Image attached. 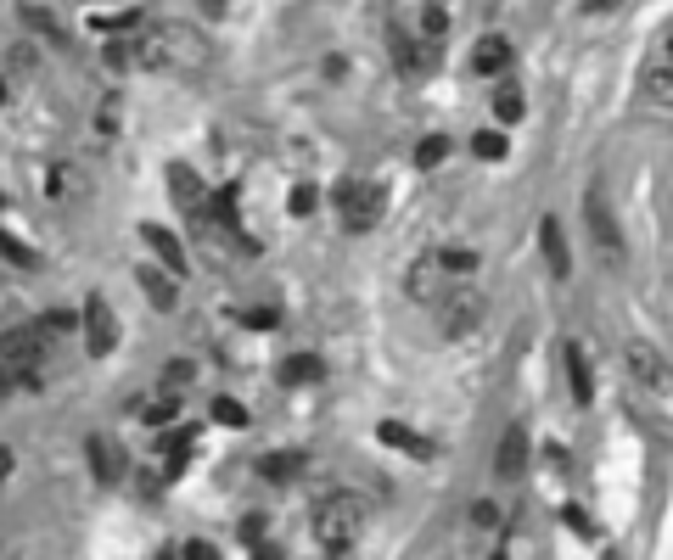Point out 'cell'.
<instances>
[{
	"label": "cell",
	"instance_id": "obj_1",
	"mask_svg": "<svg viewBox=\"0 0 673 560\" xmlns=\"http://www.w3.org/2000/svg\"><path fill=\"white\" fill-rule=\"evenodd\" d=\"M208 40L191 23H141L135 28V68H208Z\"/></svg>",
	"mask_w": 673,
	"mask_h": 560
},
{
	"label": "cell",
	"instance_id": "obj_2",
	"mask_svg": "<svg viewBox=\"0 0 673 560\" xmlns=\"http://www.w3.org/2000/svg\"><path fill=\"white\" fill-rule=\"evenodd\" d=\"M309 527H315V544L331 555H348L365 532V504L354 493H320L315 510H309Z\"/></svg>",
	"mask_w": 673,
	"mask_h": 560
},
{
	"label": "cell",
	"instance_id": "obj_3",
	"mask_svg": "<svg viewBox=\"0 0 673 560\" xmlns=\"http://www.w3.org/2000/svg\"><path fill=\"white\" fill-rule=\"evenodd\" d=\"M45 348H51V331L40 320L0 336V376H6V387H40Z\"/></svg>",
	"mask_w": 673,
	"mask_h": 560
},
{
	"label": "cell",
	"instance_id": "obj_4",
	"mask_svg": "<svg viewBox=\"0 0 673 560\" xmlns=\"http://www.w3.org/2000/svg\"><path fill=\"white\" fill-rule=\"evenodd\" d=\"M584 224H589L595 252H601V264L606 269H623V230H617V213H612V202H606V185L601 180L584 191Z\"/></svg>",
	"mask_w": 673,
	"mask_h": 560
},
{
	"label": "cell",
	"instance_id": "obj_5",
	"mask_svg": "<svg viewBox=\"0 0 673 560\" xmlns=\"http://www.w3.org/2000/svg\"><path fill=\"white\" fill-rule=\"evenodd\" d=\"M432 314H438V331L444 336H466L477 320H483V292H472V286H444V297L432 303Z\"/></svg>",
	"mask_w": 673,
	"mask_h": 560
},
{
	"label": "cell",
	"instance_id": "obj_6",
	"mask_svg": "<svg viewBox=\"0 0 673 560\" xmlns=\"http://www.w3.org/2000/svg\"><path fill=\"white\" fill-rule=\"evenodd\" d=\"M382 208H387L382 185H359V180H343V185H337V213H343L348 230H376Z\"/></svg>",
	"mask_w": 673,
	"mask_h": 560
},
{
	"label": "cell",
	"instance_id": "obj_7",
	"mask_svg": "<svg viewBox=\"0 0 673 560\" xmlns=\"http://www.w3.org/2000/svg\"><path fill=\"white\" fill-rule=\"evenodd\" d=\"M623 364H629V376L640 381L645 392H668L673 387V370H668V359H662V348L657 342H645V336H629V342H623Z\"/></svg>",
	"mask_w": 673,
	"mask_h": 560
},
{
	"label": "cell",
	"instance_id": "obj_8",
	"mask_svg": "<svg viewBox=\"0 0 673 560\" xmlns=\"http://www.w3.org/2000/svg\"><path fill=\"white\" fill-rule=\"evenodd\" d=\"M79 331H85V348L90 359H107V353L118 348V314L107 297H90L85 303V320H79Z\"/></svg>",
	"mask_w": 673,
	"mask_h": 560
},
{
	"label": "cell",
	"instance_id": "obj_9",
	"mask_svg": "<svg viewBox=\"0 0 673 560\" xmlns=\"http://www.w3.org/2000/svg\"><path fill=\"white\" fill-rule=\"evenodd\" d=\"M85 460H90V476H96L101 488H118V482H124V448H118L107 432H96L85 443Z\"/></svg>",
	"mask_w": 673,
	"mask_h": 560
},
{
	"label": "cell",
	"instance_id": "obj_10",
	"mask_svg": "<svg viewBox=\"0 0 673 560\" xmlns=\"http://www.w3.org/2000/svg\"><path fill=\"white\" fill-rule=\"evenodd\" d=\"M444 286H449V275H444V264H438V252H432V258H416L410 275H404V292L416 297V303H427V308L444 297Z\"/></svg>",
	"mask_w": 673,
	"mask_h": 560
},
{
	"label": "cell",
	"instance_id": "obj_11",
	"mask_svg": "<svg viewBox=\"0 0 673 560\" xmlns=\"http://www.w3.org/2000/svg\"><path fill=\"white\" fill-rule=\"evenodd\" d=\"M522 471H528V426H511L494 454V482H516Z\"/></svg>",
	"mask_w": 673,
	"mask_h": 560
},
{
	"label": "cell",
	"instance_id": "obj_12",
	"mask_svg": "<svg viewBox=\"0 0 673 560\" xmlns=\"http://www.w3.org/2000/svg\"><path fill=\"white\" fill-rule=\"evenodd\" d=\"M505 68H511V40H505V34H483L477 51H472V73L477 79H500Z\"/></svg>",
	"mask_w": 673,
	"mask_h": 560
},
{
	"label": "cell",
	"instance_id": "obj_13",
	"mask_svg": "<svg viewBox=\"0 0 673 560\" xmlns=\"http://www.w3.org/2000/svg\"><path fill=\"white\" fill-rule=\"evenodd\" d=\"M135 286L152 297V308H158V314H169V308L180 303V286H174V280L163 275L158 264H135Z\"/></svg>",
	"mask_w": 673,
	"mask_h": 560
},
{
	"label": "cell",
	"instance_id": "obj_14",
	"mask_svg": "<svg viewBox=\"0 0 673 560\" xmlns=\"http://www.w3.org/2000/svg\"><path fill=\"white\" fill-rule=\"evenodd\" d=\"M141 241L158 252V264H163V269L186 275V247H180V236H174V230H163V224H141Z\"/></svg>",
	"mask_w": 673,
	"mask_h": 560
},
{
	"label": "cell",
	"instance_id": "obj_15",
	"mask_svg": "<svg viewBox=\"0 0 673 560\" xmlns=\"http://www.w3.org/2000/svg\"><path fill=\"white\" fill-rule=\"evenodd\" d=\"M539 247H545L550 275L567 280V269H573V252H567V236H561V219H539Z\"/></svg>",
	"mask_w": 673,
	"mask_h": 560
},
{
	"label": "cell",
	"instance_id": "obj_16",
	"mask_svg": "<svg viewBox=\"0 0 673 560\" xmlns=\"http://www.w3.org/2000/svg\"><path fill=\"white\" fill-rule=\"evenodd\" d=\"M180 398H186V392L158 387L152 398H141V404H135V415H141L146 426H169V420H180Z\"/></svg>",
	"mask_w": 673,
	"mask_h": 560
},
{
	"label": "cell",
	"instance_id": "obj_17",
	"mask_svg": "<svg viewBox=\"0 0 673 560\" xmlns=\"http://www.w3.org/2000/svg\"><path fill=\"white\" fill-rule=\"evenodd\" d=\"M169 191H174V202H180V208H191V213H202V202H208V191H202V180H197V168H186V163L169 168Z\"/></svg>",
	"mask_w": 673,
	"mask_h": 560
},
{
	"label": "cell",
	"instance_id": "obj_18",
	"mask_svg": "<svg viewBox=\"0 0 673 560\" xmlns=\"http://www.w3.org/2000/svg\"><path fill=\"white\" fill-rule=\"evenodd\" d=\"M303 465H309L303 448H281V454H264V460H258V476H264V482H292V476H303Z\"/></svg>",
	"mask_w": 673,
	"mask_h": 560
},
{
	"label": "cell",
	"instance_id": "obj_19",
	"mask_svg": "<svg viewBox=\"0 0 673 560\" xmlns=\"http://www.w3.org/2000/svg\"><path fill=\"white\" fill-rule=\"evenodd\" d=\"M191 443H197V426H163L158 448L169 454V476H180V471H186V460H191Z\"/></svg>",
	"mask_w": 673,
	"mask_h": 560
},
{
	"label": "cell",
	"instance_id": "obj_20",
	"mask_svg": "<svg viewBox=\"0 0 673 560\" xmlns=\"http://www.w3.org/2000/svg\"><path fill=\"white\" fill-rule=\"evenodd\" d=\"M416 40H421V45H432V51H438V45L449 40V12L438 6V0H427V6L416 12Z\"/></svg>",
	"mask_w": 673,
	"mask_h": 560
},
{
	"label": "cell",
	"instance_id": "obj_21",
	"mask_svg": "<svg viewBox=\"0 0 673 560\" xmlns=\"http://www.w3.org/2000/svg\"><path fill=\"white\" fill-rule=\"evenodd\" d=\"M326 376V364L315 359V353H287L281 359V387H309V381Z\"/></svg>",
	"mask_w": 673,
	"mask_h": 560
},
{
	"label": "cell",
	"instance_id": "obj_22",
	"mask_svg": "<svg viewBox=\"0 0 673 560\" xmlns=\"http://www.w3.org/2000/svg\"><path fill=\"white\" fill-rule=\"evenodd\" d=\"M393 62H399L404 73H421V68H432V45H421L416 34H393Z\"/></svg>",
	"mask_w": 673,
	"mask_h": 560
},
{
	"label": "cell",
	"instance_id": "obj_23",
	"mask_svg": "<svg viewBox=\"0 0 673 560\" xmlns=\"http://www.w3.org/2000/svg\"><path fill=\"white\" fill-rule=\"evenodd\" d=\"M567 381H573L578 404H589V398H595V370H589V359H584V348H578V342H567Z\"/></svg>",
	"mask_w": 673,
	"mask_h": 560
},
{
	"label": "cell",
	"instance_id": "obj_24",
	"mask_svg": "<svg viewBox=\"0 0 673 560\" xmlns=\"http://www.w3.org/2000/svg\"><path fill=\"white\" fill-rule=\"evenodd\" d=\"M376 437H382L387 448H404V454H421V460H427V454H432V443H427V437H416V432H410V426H399V420H382V426H376Z\"/></svg>",
	"mask_w": 673,
	"mask_h": 560
},
{
	"label": "cell",
	"instance_id": "obj_25",
	"mask_svg": "<svg viewBox=\"0 0 673 560\" xmlns=\"http://www.w3.org/2000/svg\"><path fill=\"white\" fill-rule=\"evenodd\" d=\"M494 118H500V124H516V118H522V90H516V79H494Z\"/></svg>",
	"mask_w": 673,
	"mask_h": 560
},
{
	"label": "cell",
	"instance_id": "obj_26",
	"mask_svg": "<svg viewBox=\"0 0 673 560\" xmlns=\"http://www.w3.org/2000/svg\"><path fill=\"white\" fill-rule=\"evenodd\" d=\"M466 521H472V532H494V538H500V532H505V521H511V516H505V504H494V499H477L472 510H466Z\"/></svg>",
	"mask_w": 673,
	"mask_h": 560
},
{
	"label": "cell",
	"instance_id": "obj_27",
	"mask_svg": "<svg viewBox=\"0 0 673 560\" xmlns=\"http://www.w3.org/2000/svg\"><path fill=\"white\" fill-rule=\"evenodd\" d=\"M449 135H421V146H416V168H444L449 163Z\"/></svg>",
	"mask_w": 673,
	"mask_h": 560
},
{
	"label": "cell",
	"instance_id": "obj_28",
	"mask_svg": "<svg viewBox=\"0 0 673 560\" xmlns=\"http://www.w3.org/2000/svg\"><path fill=\"white\" fill-rule=\"evenodd\" d=\"M0 258H6V264H17V269H40L34 247H29V241H17L12 230H0Z\"/></svg>",
	"mask_w": 673,
	"mask_h": 560
},
{
	"label": "cell",
	"instance_id": "obj_29",
	"mask_svg": "<svg viewBox=\"0 0 673 560\" xmlns=\"http://www.w3.org/2000/svg\"><path fill=\"white\" fill-rule=\"evenodd\" d=\"M645 90H651V101H657V107H673V62H662V68L645 73Z\"/></svg>",
	"mask_w": 673,
	"mask_h": 560
},
{
	"label": "cell",
	"instance_id": "obj_30",
	"mask_svg": "<svg viewBox=\"0 0 673 560\" xmlns=\"http://www.w3.org/2000/svg\"><path fill=\"white\" fill-rule=\"evenodd\" d=\"M472 152L483 157V163H500V157H505V135H500V129H477V135H472Z\"/></svg>",
	"mask_w": 673,
	"mask_h": 560
},
{
	"label": "cell",
	"instance_id": "obj_31",
	"mask_svg": "<svg viewBox=\"0 0 673 560\" xmlns=\"http://www.w3.org/2000/svg\"><path fill=\"white\" fill-rule=\"evenodd\" d=\"M315 208H320V191H315V185H292V196H287V213H292V219H309Z\"/></svg>",
	"mask_w": 673,
	"mask_h": 560
},
{
	"label": "cell",
	"instance_id": "obj_32",
	"mask_svg": "<svg viewBox=\"0 0 673 560\" xmlns=\"http://www.w3.org/2000/svg\"><path fill=\"white\" fill-rule=\"evenodd\" d=\"M23 23H29L34 34H45V40H68V34L57 28V17H51V12H40V6H23Z\"/></svg>",
	"mask_w": 673,
	"mask_h": 560
},
{
	"label": "cell",
	"instance_id": "obj_33",
	"mask_svg": "<svg viewBox=\"0 0 673 560\" xmlns=\"http://www.w3.org/2000/svg\"><path fill=\"white\" fill-rule=\"evenodd\" d=\"M438 264H444V275H472V269H477V252L449 247V252H438Z\"/></svg>",
	"mask_w": 673,
	"mask_h": 560
},
{
	"label": "cell",
	"instance_id": "obj_34",
	"mask_svg": "<svg viewBox=\"0 0 673 560\" xmlns=\"http://www.w3.org/2000/svg\"><path fill=\"white\" fill-rule=\"evenodd\" d=\"M191 381H197V364H191V359H174V364H163V387H174V392H180V387H191Z\"/></svg>",
	"mask_w": 673,
	"mask_h": 560
},
{
	"label": "cell",
	"instance_id": "obj_35",
	"mask_svg": "<svg viewBox=\"0 0 673 560\" xmlns=\"http://www.w3.org/2000/svg\"><path fill=\"white\" fill-rule=\"evenodd\" d=\"M264 527H270L264 516H242V538H247V549H258V555H270V544H264Z\"/></svg>",
	"mask_w": 673,
	"mask_h": 560
},
{
	"label": "cell",
	"instance_id": "obj_36",
	"mask_svg": "<svg viewBox=\"0 0 673 560\" xmlns=\"http://www.w3.org/2000/svg\"><path fill=\"white\" fill-rule=\"evenodd\" d=\"M214 420L219 426H247V409L236 398H214Z\"/></svg>",
	"mask_w": 673,
	"mask_h": 560
},
{
	"label": "cell",
	"instance_id": "obj_37",
	"mask_svg": "<svg viewBox=\"0 0 673 560\" xmlns=\"http://www.w3.org/2000/svg\"><path fill=\"white\" fill-rule=\"evenodd\" d=\"M45 191H51V196H68V191H73V168L57 163V168H51V180H45Z\"/></svg>",
	"mask_w": 673,
	"mask_h": 560
},
{
	"label": "cell",
	"instance_id": "obj_38",
	"mask_svg": "<svg viewBox=\"0 0 673 560\" xmlns=\"http://www.w3.org/2000/svg\"><path fill=\"white\" fill-rule=\"evenodd\" d=\"M242 320L253 325V331H275V325H281V314H275V308H247Z\"/></svg>",
	"mask_w": 673,
	"mask_h": 560
},
{
	"label": "cell",
	"instance_id": "obj_39",
	"mask_svg": "<svg viewBox=\"0 0 673 560\" xmlns=\"http://www.w3.org/2000/svg\"><path fill=\"white\" fill-rule=\"evenodd\" d=\"M96 129H101V140H113V135H118V101H101V118H96Z\"/></svg>",
	"mask_w": 673,
	"mask_h": 560
},
{
	"label": "cell",
	"instance_id": "obj_40",
	"mask_svg": "<svg viewBox=\"0 0 673 560\" xmlns=\"http://www.w3.org/2000/svg\"><path fill=\"white\" fill-rule=\"evenodd\" d=\"M40 325L51 331V342H57V336H68V331H73V314H62V308H57V314H45Z\"/></svg>",
	"mask_w": 673,
	"mask_h": 560
},
{
	"label": "cell",
	"instance_id": "obj_41",
	"mask_svg": "<svg viewBox=\"0 0 673 560\" xmlns=\"http://www.w3.org/2000/svg\"><path fill=\"white\" fill-rule=\"evenodd\" d=\"M567 521H573V532H584V538H595V532H601V527H595V521L584 516V510H567Z\"/></svg>",
	"mask_w": 673,
	"mask_h": 560
},
{
	"label": "cell",
	"instance_id": "obj_42",
	"mask_svg": "<svg viewBox=\"0 0 673 560\" xmlns=\"http://www.w3.org/2000/svg\"><path fill=\"white\" fill-rule=\"evenodd\" d=\"M180 555H186V560H214V544H186Z\"/></svg>",
	"mask_w": 673,
	"mask_h": 560
},
{
	"label": "cell",
	"instance_id": "obj_43",
	"mask_svg": "<svg viewBox=\"0 0 673 560\" xmlns=\"http://www.w3.org/2000/svg\"><path fill=\"white\" fill-rule=\"evenodd\" d=\"M6 476H12V448L0 443V482H6Z\"/></svg>",
	"mask_w": 673,
	"mask_h": 560
},
{
	"label": "cell",
	"instance_id": "obj_44",
	"mask_svg": "<svg viewBox=\"0 0 673 560\" xmlns=\"http://www.w3.org/2000/svg\"><path fill=\"white\" fill-rule=\"evenodd\" d=\"M612 6H623V0H584V12H612Z\"/></svg>",
	"mask_w": 673,
	"mask_h": 560
},
{
	"label": "cell",
	"instance_id": "obj_45",
	"mask_svg": "<svg viewBox=\"0 0 673 560\" xmlns=\"http://www.w3.org/2000/svg\"><path fill=\"white\" fill-rule=\"evenodd\" d=\"M202 6H208V12L219 17V12H225V6H230V0H202Z\"/></svg>",
	"mask_w": 673,
	"mask_h": 560
},
{
	"label": "cell",
	"instance_id": "obj_46",
	"mask_svg": "<svg viewBox=\"0 0 673 560\" xmlns=\"http://www.w3.org/2000/svg\"><path fill=\"white\" fill-rule=\"evenodd\" d=\"M6 96H12V84H6V79H0V107H6Z\"/></svg>",
	"mask_w": 673,
	"mask_h": 560
},
{
	"label": "cell",
	"instance_id": "obj_47",
	"mask_svg": "<svg viewBox=\"0 0 673 560\" xmlns=\"http://www.w3.org/2000/svg\"><path fill=\"white\" fill-rule=\"evenodd\" d=\"M668 62H673V28H668Z\"/></svg>",
	"mask_w": 673,
	"mask_h": 560
},
{
	"label": "cell",
	"instance_id": "obj_48",
	"mask_svg": "<svg viewBox=\"0 0 673 560\" xmlns=\"http://www.w3.org/2000/svg\"><path fill=\"white\" fill-rule=\"evenodd\" d=\"M0 208H6V196H0Z\"/></svg>",
	"mask_w": 673,
	"mask_h": 560
}]
</instances>
